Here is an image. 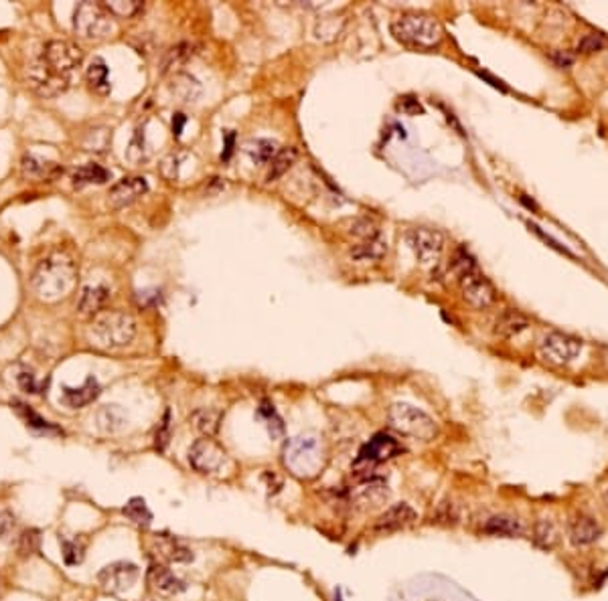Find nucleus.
Returning <instances> with one entry per match:
<instances>
[{
  "instance_id": "obj_24",
  "label": "nucleus",
  "mask_w": 608,
  "mask_h": 601,
  "mask_svg": "<svg viewBox=\"0 0 608 601\" xmlns=\"http://www.w3.org/2000/svg\"><path fill=\"white\" fill-rule=\"evenodd\" d=\"M482 531L491 537H519L524 534V524L519 518L509 517V515H497L485 522Z\"/></svg>"
},
{
  "instance_id": "obj_39",
  "label": "nucleus",
  "mask_w": 608,
  "mask_h": 601,
  "mask_svg": "<svg viewBox=\"0 0 608 601\" xmlns=\"http://www.w3.org/2000/svg\"><path fill=\"white\" fill-rule=\"evenodd\" d=\"M604 47H607V39H604L602 35H595V33H590V35H584L580 41H578V45H576V51L582 53V55H592V53L602 51Z\"/></svg>"
},
{
  "instance_id": "obj_1",
  "label": "nucleus",
  "mask_w": 608,
  "mask_h": 601,
  "mask_svg": "<svg viewBox=\"0 0 608 601\" xmlns=\"http://www.w3.org/2000/svg\"><path fill=\"white\" fill-rule=\"evenodd\" d=\"M84 63V51L75 43L53 39L45 45L43 57L31 65L28 84L45 98L65 91Z\"/></svg>"
},
{
  "instance_id": "obj_47",
  "label": "nucleus",
  "mask_w": 608,
  "mask_h": 601,
  "mask_svg": "<svg viewBox=\"0 0 608 601\" xmlns=\"http://www.w3.org/2000/svg\"><path fill=\"white\" fill-rule=\"evenodd\" d=\"M18 385L27 393L41 391V383H37L35 375H31V373H21V375H18Z\"/></svg>"
},
{
  "instance_id": "obj_48",
  "label": "nucleus",
  "mask_w": 608,
  "mask_h": 601,
  "mask_svg": "<svg viewBox=\"0 0 608 601\" xmlns=\"http://www.w3.org/2000/svg\"><path fill=\"white\" fill-rule=\"evenodd\" d=\"M21 543H23V546H21V553H25V555H27V551L28 553L37 551V543H39L37 532H25V534H23V539H21Z\"/></svg>"
},
{
  "instance_id": "obj_15",
  "label": "nucleus",
  "mask_w": 608,
  "mask_h": 601,
  "mask_svg": "<svg viewBox=\"0 0 608 601\" xmlns=\"http://www.w3.org/2000/svg\"><path fill=\"white\" fill-rule=\"evenodd\" d=\"M146 193H148V182L144 176H124L122 181H118L110 189L108 201L112 207L120 209V207L132 205L134 201H138Z\"/></svg>"
},
{
  "instance_id": "obj_26",
  "label": "nucleus",
  "mask_w": 608,
  "mask_h": 601,
  "mask_svg": "<svg viewBox=\"0 0 608 601\" xmlns=\"http://www.w3.org/2000/svg\"><path fill=\"white\" fill-rule=\"evenodd\" d=\"M108 181H110V172L99 164H94V162L75 168L71 174V182L75 189H82L85 184H104Z\"/></svg>"
},
{
  "instance_id": "obj_4",
  "label": "nucleus",
  "mask_w": 608,
  "mask_h": 601,
  "mask_svg": "<svg viewBox=\"0 0 608 601\" xmlns=\"http://www.w3.org/2000/svg\"><path fill=\"white\" fill-rule=\"evenodd\" d=\"M392 35L397 41L416 47V49H432L438 47L444 39V30L438 21L428 14L408 13L399 14L392 21Z\"/></svg>"
},
{
  "instance_id": "obj_44",
  "label": "nucleus",
  "mask_w": 608,
  "mask_h": 601,
  "mask_svg": "<svg viewBox=\"0 0 608 601\" xmlns=\"http://www.w3.org/2000/svg\"><path fill=\"white\" fill-rule=\"evenodd\" d=\"M351 233H353L355 237H361V241L380 237V233H377L375 225L371 223V221H367V219H363V221H355L353 227H351Z\"/></svg>"
},
{
  "instance_id": "obj_2",
  "label": "nucleus",
  "mask_w": 608,
  "mask_h": 601,
  "mask_svg": "<svg viewBox=\"0 0 608 601\" xmlns=\"http://www.w3.org/2000/svg\"><path fill=\"white\" fill-rule=\"evenodd\" d=\"M77 280V266L67 253L53 252L33 269L31 288L43 302H59L71 294Z\"/></svg>"
},
{
  "instance_id": "obj_35",
  "label": "nucleus",
  "mask_w": 608,
  "mask_h": 601,
  "mask_svg": "<svg viewBox=\"0 0 608 601\" xmlns=\"http://www.w3.org/2000/svg\"><path fill=\"white\" fill-rule=\"evenodd\" d=\"M345 27V18L343 16H337V14H328L325 18L319 21V25L314 28V35L316 39H323V41H333L335 37H339V33Z\"/></svg>"
},
{
  "instance_id": "obj_51",
  "label": "nucleus",
  "mask_w": 608,
  "mask_h": 601,
  "mask_svg": "<svg viewBox=\"0 0 608 601\" xmlns=\"http://www.w3.org/2000/svg\"><path fill=\"white\" fill-rule=\"evenodd\" d=\"M184 122H187V118H184L183 113H177V116L172 118V134H175V136H181Z\"/></svg>"
},
{
  "instance_id": "obj_46",
  "label": "nucleus",
  "mask_w": 608,
  "mask_h": 601,
  "mask_svg": "<svg viewBox=\"0 0 608 601\" xmlns=\"http://www.w3.org/2000/svg\"><path fill=\"white\" fill-rule=\"evenodd\" d=\"M16 520L9 510H0V541H9L13 537Z\"/></svg>"
},
{
  "instance_id": "obj_42",
  "label": "nucleus",
  "mask_w": 608,
  "mask_h": 601,
  "mask_svg": "<svg viewBox=\"0 0 608 601\" xmlns=\"http://www.w3.org/2000/svg\"><path fill=\"white\" fill-rule=\"evenodd\" d=\"M140 2H136V0H128V2H124V0H114V2H106V9L110 11L112 14H118V16H132V14H136L138 11H140Z\"/></svg>"
},
{
  "instance_id": "obj_50",
  "label": "nucleus",
  "mask_w": 608,
  "mask_h": 601,
  "mask_svg": "<svg viewBox=\"0 0 608 601\" xmlns=\"http://www.w3.org/2000/svg\"><path fill=\"white\" fill-rule=\"evenodd\" d=\"M399 108H402L406 113H422V106H420V101L414 98L402 99V101H399Z\"/></svg>"
},
{
  "instance_id": "obj_8",
  "label": "nucleus",
  "mask_w": 608,
  "mask_h": 601,
  "mask_svg": "<svg viewBox=\"0 0 608 601\" xmlns=\"http://www.w3.org/2000/svg\"><path fill=\"white\" fill-rule=\"evenodd\" d=\"M404 451V446L397 442L396 437L387 434H377L369 439L363 448L359 449V456L353 464V470L361 476L363 480H367L369 472L380 466L382 461L392 460Z\"/></svg>"
},
{
  "instance_id": "obj_31",
  "label": "nucleus",
  "mask_w": 608,
  "mask_h": 601,
  "mask_svg": "<svg viewBox=\"0 0 608 601\" xmlns=\"http://www.w3.org/2000/svg\"><path fill=\"white\" fill-rule=\"evenodd\" d=\"M298 158V150L297 148H292V146H288V148H282L280 152L274 156V160H272V164H270V172H268V182L272 181H278L282 174H286L290 168H292V164L297 162Z\"/></svg>"
},
{
  "instance_id": "obj_37",
  "label": "nucleus",
  "mask_w": 608,
  "mask_h": 601,
  "mask_svg": "<svg viewBox=\"0 0 608 601\" xmlns=\"http://www.w3.org/2000/svg\"><path fill=\"white\" fill-rule=\"evenodd\" d=\"M451 267H453V271L456 278H463V276L472 274V271H477V269H479V267H477V262H475V257H472L467 249H463V247L454 252Z\"/></svg>"
},
{
  "instance_id": "obj_41",
  "label": "nucleus",
  "mask_w": 608,
  "mask_h": 601,
  "mask_svg": "<svg viewBox=\"0 0 608 601\" xmlns=\"http://www.w3.org/2000/svg\"><path fill=\"white\" fill-rule=\"evenodd\" d=\"M260 415L266 420V425L270 427V434L272 435H280L284 432V425H282V420L278 417V413L274 411V405H270L268 401H264L262 405H260Z\"/></svg>"
},
{
  "instance_id": "obj_43",
  "label": "nucleus",
  "mask_w": 608,
  "mask_h": 601,
  "mask_svg": "<svg viewBox=\"0 0 608 601\" xmlns=\"http://www.w3.org/2000/svg\"><path fill=\"white\" fill-rule=\"evenodd\" d=\"M458 508H456V504L453 502H442L438 506V510H436V515H434V522H438V524H456L458 522Z\"/></svg>"
},
{
  "instance_id": "obj_20",
  "label": "nucleus",
  "mask_w": 608,
  "mask_h": 601,
  "mask_svg": "<svg viewBox=\"0 0 608 601\" xmlns=\"http://www.w3.org/2000/svg\"><path fill=\"white\" fill-rule=\"evenodd\" d=\"M99 383L94 377L85 378V383L82 387H65L63 389V403L71 409H82V407L89 405L98 399L99 395Z\"/></svg>"
},
{
  "instance_id": "obj_13",
  "label": "nucleus",
  "mask_w": 608,
  "mask_h": 601,
  "mask_svg": "<svg viewBox=\"0 0 608 601\" xmlns=\"http://www.w3.org/2000/svg\"><path fill=\"white\" fill-rule=\"evenodd\" d=\"M138 567L128 561H116L106 565L98 573V583L110 593H124L138 581Z\"/></svg>"
},
{
  "instance_id": "obj_28",
  "label": "nucleus",
  "mask_w": 608,
  "mask_h": 601,
  "mask_svg": "<svg viewBox=\"0 0 608 601\" xmlns=\"http://www.w3.org/2000/svg\"><path fill=\"white\" fill-rule=\"evenodd\" d=\"M156 549L160 553V557H165L170 563H189L193 561V551L189 546H184L183 543L175 541V539H169V537H160L156 541Z\"/></svg>"
},
{
  "instance_id": "obj_29",
  "label": "nucleus",
  "mask_w": 608,
  "mask_h": 601,
  "mask_svg": "<svg viewBox=\"0 0 608 601\" xmlns=\"http://www.w3.org/2000/svg\"><path fill=\"white\" fill-rule=\"evenodd\" d=\"M87 82L92 85L94 91H98L101 96L110 94V77H108V65L101 57H94L87 65Z\"/></svg>"
},
{
  "instance_id": "obj_32",
  "label": "nucleus",
  "mask_w": 608,
  "mask_h": 601,
  "mask_svg": "<svg viewBox=\"0 0 608 601\" xmlns=\"http://www.w3.org/2000/svg\"><path fill=\"white\" fill-rule=\"evenodd\" d=\"M558 541H560V534H558V529H556V524H553L552 520L541 518V520H538L534 524V543L539 549L550 551V549L558 545Z\"/></svg>"
},
{
  "instance_id": "obj_18",
  "label": "nucleus",
  "mask_w": 608,
  "mask_h": 601,
  "mask_svg": "<svg viewBox=\"0 0 608 601\" xmlns=\"http://www.w3.org/2000/svg\"><path fill=\"white\" fill-rule=\"evenodd\" d=\"M568 534H570V543L574 546L595 545L596 541L602 537V527H600L592 517L578 515V517L570 522Z\"/></svg>"
},
{
  "instance_id": "obj_34",
  "label": "nucleus",
  "mask_w": 608,
  "mask_h": 601,
  "mask_svg": "<svg viewBox=\"0 0 608 601\" xmlns=\"http://www.w3.org/2000/svg\"><path fill=\"white\" fill-rule=\"evenodd\" d=\"M193 53V47L189 43H179L175 47H170L167 51V55L162 59V65H160V73H170L177 67H181L184 61L189 59V55Z\"/></svg>"
},
{
  "instance_id": "obj_5",
  "label": "nucleus",
  "mask_w": 608,
  "mask_h": 601,
  "mask_svg": "<svg viewBox=\"0 0 608 601\" xmlns=\"http://www.w3.org/2000/svg\"><path fill=\"white\" fill-rule=\"evenodd\" d=\"M323 446L319 437L311 434H302L292 437L284 448V464L292 470V474L300 478H312L323 468Z\"/></svg>"
},
{
  "instance_id": "obj_30",
  "label": "nucleus",
  "mask_w": 608,
  "mask_h": 601,
  "mask_svg": "<svg viewBox=\"0 0 608 601\" xmlns=\"http://www.w3.org/2000/svg\"><path fill=\"white\" fill-rule=\"evenodd\" d=\"M245 152L250 154V158L254 160L255 164H268L274 160V156L280 152L278 150V142L276 140H268V138H262V140L250 142L245 146Z\"/></svg>"
},
{
  "instance_id": "obj_22",
  "label": "nucleus",
  "mask_w": 608,
  "mask_h": 601,
  "mask_svg": "<svg viewBox=\"0 0 608 601\" xmlns=\"http://www.w3.org/2000/svg\"><path fill=\"white\" fill-rule=\"evenodd\" d=\"M385 253H387V241H383L382 237H373L355 245L351 249V257L359 264H377L385 257Z\"/></svg>"
},
{
  "instance_id": "obj_36",
  "label": "nucleus",
  "mask_w": 608,
  "mask_h": 601,
  "mask_svg": "<svg viewBox=\"0 0 608 601\" xmlns=\"http://www.w3.org/2000/svg\"><path fill=\"white\" fill-rule=\"evenodd\" d=\"M124 515H126L132 522L144 524V527H148L150 520H153V512L148 510V506H146V502H144L142 498H132V500L124 506Z\"/></svg>"
},
{
  "instance_id": "obj_7",
  "label": "nucleus",
  "mask_w": 608,
  "mask_h": 601,
  "mask_svg": "<svg viewBox=\"0 0 608 601\" xmlns=\"http://www.w3.org/2000/svg\"><path fill=\"white\" fill-rule=\"evenodd\" d=\"M73 30L84 39H108L116 30L114 14L99 2H82L73 13Z\"/></svg>"
},
{
  "instance_id": "obj_11",
  "label": "nucleus",
  "mask_w": 608,
  "mask_h": 601,
  "mask_svg": "<svg viewBox=\"0 0 608 601\" xmlns=\"http://www.w3.org/2000/svg\"><path fill=\"white\" fill-rule=\"evenodd\" d=\"M406 243L410 245L414 255L424 264L434 266L438 264L440 255L444 252V237L436 229L430 227H411L406 231Z\"/></svg>"
},
{
  "instance_id": "obj_3",
  "label": "nucleus",
  "mask_w": 608,
  "mask_h": 601,
  "mask_svg": "<svg viewBox=\"0 0 608 601\" xmlns=\"http://www.w3.org/2000/svg\"><path fill=\"white\" fill-rule=\"evenodd\" d=\"M136 320L120 310H101L87 326V342L99 350L126 349L136 338Z\"/></svg>"
},
{
  "instance_id": "obj_52",
  "label": "nucleus",
  "mask_w": 608,
  "mask_h": 601,
  "mask_svg": "<svg viewBox=\"0 0 608 601\" xmlns=\"http://www.w3.org/2000/svg\"><path fill=\"white\" fill-rule=\"evenodd\" d=\"M233 140H236V134H233V132H227L226 154H223V158H229V154H231V150H233Z\"/></svg>"
},
{
  "instance_id": "obj_10",
  "label": "nucleus",
  "mask_w": 608,
  "mask_h": 601,
  "mask_svg": "<svg viewBox=\"0 0 608 601\" xmlns=\"http://www.w3.org/2000/svg\"><path fill=\"white\" fill-rule=\"evenodd\" d=\"M582 352V340L564 332H548L539 342V354L546 363L553 366H566L578 359Z\"/></svg>"
},
{
  "instance_id": "obj_23",
  "label": "nucleus",
  "mask_w": 608,
  "mask_h": 601,
  "mask_svg": "<svg viewBox=\"0 0 608 601\" xmlns=\"http://www.w3.org/2000/svg\"><path fill=\"white\" fill-rule=\"evenodd\" d=\"M529 320L525 318L521 312L517 310H505L499 314V318L495 322V335L503 336V338H513V336L521 335L524 330H527Z\"/></svg>"
},
{
  "instance_id": "obj_9",
  "label": "nucleus",
  "mask_w": 608,
  "mask_h": 601,
  "mask_svg": "<svg viewBox=\"0 0 608 601\" xmlns=\"http://www.w3.org/2000/svg\"><path fill=\"white\" fill-rule=\"evenodd\" d=\"M189 464L191 468L205 476H221L229 468V458L226 449L215 444L211 437L197 439L189 449Z\"/></svg>"
},
{
  "instance_id": "obj_45",
  "label": "nucleus",
  "mask_w": 608,
  "mask_h": 601,
  "mask_svg": "<svg viewBox=\"0 0 608 601\" xmlns=\"http://www.w3.org/2000/svg\"><path fill=\"white\" fill-rule=\"evenodd\" d=\"M181 160H183V154H170L169 158L162 160V174H165L169 181H175V179L179 176Z\"/></svg>"
},
{
  "instance_id": "obj_49",
  "label": "nucleus",
  "mask_w": 608,
  "mask_h": 601,
  "mask_svg": "<svg viewBox=\"0 0 608 601\" xmlns=\"http://www.w3.org/2000/svg\"><path fill=\"white\" fill-rule=\"evenodd\" d=\"M553 63L558 65V67H562V69H568V67H572L574 65V57L570 55V53H564V51H556L552 55Z\"/></svg>"
},
{
  "instance_id": "obj_40",
  "label": "nucleus",
  "mask_w": 608,
  "mask_h": 601,
  "mask_svg": "<svg viewBox=\"0 0 608 601\" xmlns=\"http://www.w3.org/2000/svg\"><path fill=\"white\" fill-rule=\"evenodd\" d=\"M61 546H63V559H65L67 565H77V563H82V561H84V551H85L84 543L61 539Z\"/></svg>"
},
{
  "instance_id": "obj_33",
  "label": "nucleus",
  "mask_w": 608,
  "mask_h": 601,
  "mask_svg": "<svg viewBox=\"0 0 608 601\" xmlns=\"http://www.w3.org/2000/svg\"><path fill=\"white\" fill-rule=\"evenodd\" d=\"M170 89L177 98H181V101H195L201 94V85H199L197 79L191 75H183V73L175 75V82L170 85Z\"/></svg>"
},
{
  "instance_id": "obj_12",
  "label": "nucleus",
  "mask_w": 608,
  "mask_h": 601,
  "mask_svg": "<svg viewBox=\"0 0 608 601\" xmlns=\"http://www.w3.org/2000/svg\"><path fill=\"white\" fill-rule=\"evenodd\" d=\"M458 283H460V292H463V298H465V302H467L468 306L477 308V310H485V308L495 304V288L479 269L458 278Z\"/></svg>"
},
{
  "instance_id": "obj_53",
  "label": "nucleus",
  "mask_w": 608,
  "mask_h": 601,
  "mask_svg": "<svg viewBox=\"0 0 608 601\" xmlns=\"http://www.w3.org/2000/svg\"><path fill=\"white\" fill-rule=\"evenodd\" d=\"M604 504H607V508H608V488L604 490Z\"/></svg>"
},
{
  "instance_id": "obj_25",
  "label": "nucleus",
  "mask_w": 608,
  "mask_h": 601,
  "mask_svg": "<svg viewBox=\"0 0 608 601\" xmlns=\"http://www.w3.org/2000/svg\"><path fill=\"white\" fill-rule=\"evenodd\" d=\"M96 423L104 434H118L126 425V413L120 405H104L96 413Z\"/></svg>"
},
{
  "instance_id": "obj_21",
  "label": "nucleus",
  "mask_w": 608,
  "mask_h": 601,
  "mask_svg": "<svg viewBox=\"0 0 608 601\" xmlns=\"http://www.w3.org/2000/svg\"><path fill=\"white\" fill-rule=\"evenodd\" d=\"M110 300V290L101 283H96V286H85L79 294V302H77V310L79 314L84 316H96L99 314L106 302Z\"/></svg>"
},
{
  "instance_id": "obj_38",
  "label": "nucleus",
  "mask_w": 608,
  "mask_h": 601,
  "mask_svg": "<svg viewBox=\"0 0 608 601\" xmlns=\"http://www.w3.org/2000/svg\"><path fill=\"white\" fill-rule=\"evenodd\" d=\"M14 405H16V411L25 417V421H27L28 427H33V429H39V432H59L55 425H51L49 421H45L41 417V415H37L31 407L23 405V403H18V401H14Z\"/></svg>"
},
{
  "instance_id": "obj_14",
  "label": "nucleus",
  "mask_w": 608,
  "mask_h": 601,
  "mask_svg": "<svg viewBox=\"0 0 608 601\" xmlns=\"http://www.w3.org/2000/svg\"><path fill=\"white\" fill-rule=\"evenodd\" d=\"M351 500H353L355 508H359L363 512L377 510V508L385 506V502L389 500V488H387V484L383 480L367 478L357 488H353Z\"/></svg>"
},
{
  "instance_id": "obj_17",
  "label": "nucleus",
  "mask_w": 608,
  "mask_h": 601,
  "mask_svg": "<svg viewBox=\"0 0 608 601\" xmlns=\"http://www.w3.org/2000/svg\"><path fill=\"white\" fill-rule=\"evenodd\" d=\"M21 172L23 176L28 179V181H55L57 176L63 172V168L51 162V160H45L37 154L28 152L23 156V162H21Z\"/></svg>"
},
{
  "instance_id": "obj_16",
  "label": "nucleus",
  "mask_w": 608,
  "mask_h": 601,
  "mask_svg": "<svg viewBox=\"0 0 608 601\" xmlns=\"http://www.w3.org/2000/svg\"><path fill=\"white\" fill-rule=\"evenodd\" d=\"M416 510L411 508L410 504L399 502L389 506L382 517L373 522V531L375 532H396L402 529H408L410 524L416 522Z\"/></svg>"
},
{
  "instance_id": "obj_19",
  "label": "nucleus",
  "mask_w": 608,
  "mask_h": 601,
  "mask_svg": "<svg viewBox=\"0 0 608 601\" xmlns=\"http://www.w3.org/2000/svg\"><path fill=\"white\" fill-rule=\"evenodd\" d=\"M148 581H150L153 589L158 591L160 595H181L187 589V583L183 579H179L170 569L162 567V565H155L148 571Z\"/></svg>"
},
{
  "instance_id": "obj_27",
  "label": "nucleus",
  "mask_w": 608,
  "mask_h": 601,
  "mask_svg": "<svg viewBox=\"0 0 608 601\" xmlns=\"http://www.w3.org/2000/svg\"><path fill=\"white\" fill-rule=\"evenodd\" d=\"M221 411L217 409H199L191 415V425L197 429L199 434L205 435V437H213V435L219 432V425H221Z\"/></svg>"
},
{
  "instance_id": "obj_6",
  "label": "nucleus",
  "mask_w": 608,
  "mask_h": 601,
  "mask_svg": "<svg viewBox=\"0 0 608 601\" xmlns=\"http://www.w3.org/2000/svg\"><path fill=\"white\" fill-rule=\"evenodd\" d=\"M392 427L399 434L410 435L422 442H430L438 434V423L432 420L426 411L410 403H394L387 411Z\"/></svg>"
}]
</instances>
